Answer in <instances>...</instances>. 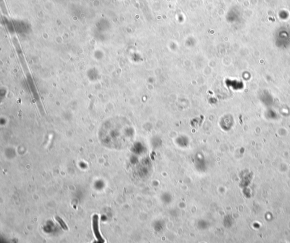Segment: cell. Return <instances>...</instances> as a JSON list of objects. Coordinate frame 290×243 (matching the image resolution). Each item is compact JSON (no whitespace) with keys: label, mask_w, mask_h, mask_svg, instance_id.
Here are the masks:
<instances>
[{"label":"cell","mask_w":290,"mask_h":243,"mask_svg":"<svg viewBox=\"0 0 290 243\" xmlns=\"http://www.w3.org/2000/svg\"><path fill=\"white\" fill-rule=\"evenodd\" d=\"M93 227L95 237L99 241L104 243V240L102 238L99 230V216L98 215H94L93 218Z\"/></svg>","instance_id":"obj_1"},{"label":"cell","mask_w":290,"mask_h":243,"mask_svg":"<svg viewBox=\"0 0 290 243\" xmlns=\"http://www.w3.org/2000/svg\"><path fill=\"white\" fill-rule=\"evenodd\" d=\"M56 219L57 222L59 223V224H60L61 227L62 229H65V230H68V228L67 227V226L66 225L65 222H64V220L61 219L60 217L59 216H56Z\"/></svg>","instance_id":"obj_2"}]
</instances>
